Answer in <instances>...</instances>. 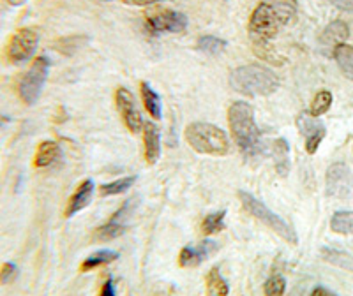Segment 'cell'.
I'll use <instances>...</instances> for the list:
<instances>
[{
    "instance_id": "cell-1",
    "label": "cell",
    "mask_w": 353,
    "mask_h": 296,
    "mask_svg": "<svg viewBox=\"0 0 353 296\" xmlns=\"http://www.w3.org/2000/svg\"><path fill=\"white\" fill-rule=\"evenodd\" d=\"M297 17L295 0H263L249 20V34L256 46H265L279 34L286 23Z\"/></svg>"
},
{
    "instance_id": "cell-2",
    "label": "cell",
    "mask_w": 353,
    "mask_h": 296,
    "mask_svg": "<svg viewBox=\"0 0 353 296\" xmlns=\"http://www.w3.org/2000/svg\"><path fill=\"white\" fill-rule=\"evenodd\" d=\"M228 122L232 136L244 154H256L260 150V129L254 122L253 106L245 101H235L228 109Z\"/></svg>"
},
{
    "instance_id": "cell-3",
    "label": "cell",
    "mask_w": 353,
    "mask_h": 296,
    "mask_svg": "<svg viewBox=\"0 0 353 296\" xmlns=\"http://www.w3.org/2000/svg\"><path fill=\"white\" fill-rule=\"evenodd\" d=\"M230 85L245 96H270L279 88L281 81L272 69L248 64L241 65L230 74Z\"/></svg>"
},
{
    "instance_id": "cell-4",
    "label": "cell",
    "mask_w": 353,
    "mask_h": 296,
    "mask_svg": "<svg viewBox=\"0 0 353 296\" xmlns=\"http://www.w3.org/2000/svg\"><path fill=\"white\" fill-rule=\"evenodd\" d=\"M185 140L194 152L203 156L223 157L230 152L228 134L209 122H193L185 129Z\"/></svg>"
},
{
    "instance_id": "cell-5",
    "label": "cell",
    "mask_w": 353,
    "mask_h": 296,
    "mask_svg": "<svg viewBox=\"0 0 353 296\" xmlns=\"http://www.w3.org/2000/svg\"><path fill=\"white\" fill-rule=\"evenodd\" d=\"M239 200H241L242 207H244L251 215L256 217L260 222H263L265 226H269L274 233H277V235L281 236V238H285L286 242H290V244H297V235H295V231L290 228L288 222H286L285 219H281L277 213H274L267 204H263L260 200H256V198L251 196V194L245 191H239Z\"/></svg>"
},
{
    "instance_id": "cell-6",
    "label": "cell",
    "mask_w": 353,
    "mask_h": 296,
    "mask_svg": "<svg viewBox=\"0 0 353 296\" xmlns=\"http://www.w3.org/2000/svg\"><path fill=\"white\" fill-rule=\"evenodd\" d=\"M50 71V61L46 56H37L34 64L30 65L27 72L21 76L20 85H18V94L25 105H36L41 97L43 87L46 83Z\"/></svg>"
},
{
    "instance_id": "cell-7",
    "label": "cell",
    "mask_w": 353,
    "mask_h": 296,
    "mask_svg": "<svg viewBox=\"0 0 353 296\" xmlns=\"http://www.w3.org/2000/svg\"><path fill=\"white\" fill-rule=\"evenodd\" d=\"M37 44H39V36L32 28H21L11 37L8 44V59L14 64L30 61L36 55Z\"/></svg>"
},
{
    "instance_id": "cell-8",
    "label": "cell",
    "mask_w": 353,
    "mask_h": 296,
    "mask_svg": "<svg viewBox=\"0 0 353 296\" xmlns=\"http://www.w3.org/2000/svg\"><path fill=\"white\" fill-rule=\"evenodd\" d=\"M145 27L150 36L161 34H181L188 28V18L179 11H161L145 20Z\"/></svg>"
},
{
    "instance_id": "cell-9",
    "label": "cell",
    "mask_w": 353,
    "mask_h": 296,
    "mask_svg": "<svg viewBox=\"0 0 353 296\" xmlns=\"http://www.w3.org/2000/svg\"><path fill=\"white\" fill-rule=\"evenodd\" d=\"M327 192L334 198H350L353 194V175L348 166L336 162L327 171Z\"/></svg>"
},
{
    "instance_id": "cell-10",
    "label": "cell",
    "mask_w": 353,
    "mask_h": 296,
    "mask_svg": "<svg viewBox=\"0 0 353 296\" xmlns=\"http://www.w3.org/2000/svg\"><path fill=\"white\" fill-rule=\"evenodd\" d=\"M297 125L301 134L304 136L305 152H307L309 156H313V154H316L318 148H320L323 138H325V125L321 124L316 116H311L309 113H302V115L299 116Z\"/></svg>"
},
{
    "instance_id": "cell-11",
    "label": "cell",
    "mask_w": 353,
    "mask_h": 296,
    "mask_svg": "<svg viewBox=\"0 0 353 296\" xmlns=\"http://www.w3.org/2000/svg\"><path fill=\"white\" fill-rule=\"evenodd\" d=\"M115 103L117 109L121 113L122 120L128 125V129L131 132H140L143 131V118H141L140 109L137 108V103H134V97L129 90L125 88H119L115 94Z\"/></svg>"
},
{
    "instance_id": "cell-12",
    "label": "cell",
    "mask_w": 353,
    "mask_h": 296,
    "mask_svg": "<svg viewBox=\"0 0 353 296\" xmlns=\"http://www.w3.org/2000/svg\"><path fill=\"white\" fill-rule=\"evenodd\" d=\"M217 245L214 242L207 240L203 242L198 247H184L181 251V256H179V264L184 266V268H191V266H198L200 263H203L207 257L212 256L216 253Z\"/></svg>"
},
{
    "instance_id": "cell-13",
    "label": "cell",
    "mask_w": 353,
    "mask_h": 296,
    "mask_svg": "<svg viewBox=\"0 0 353 296\" xmlns=\"http://www.w3.org/2000/svg\"><path fill=\"white\" fill-rule=\"evenodd\" d=\"M348 36H350L348 25L341 20H334L323 28V32H321L320 36V43L321 46H325V48L336 50L337 46L345 44V41L348 39Z\"/></svg>"
},
{
    "instance_id": "cell-14",
    "label": "cell",
    "mask_w": 353,
    "mask_h": 296,
    "mask_svg": "<svg viewBox=\"0 0 353 296\" xmlns=\"http://www.w3.org/2000/svg\"><path fill=\"white\" fill-rule=\"evenodd\" d=\"M92 194H94V182L92 180H83L78 189L74 191V194L71 196L68 203V209H65V217H72L74 213L81 212L85 207H88L90 200H92Z\"/></svg>"
},
{
    "instance_id": "cell-15",
    "label": "cell",
    "mask_w": 353,
    "mask_h": 296,
    "mask_svg": "<svg viewBox=\"0 0 353 296\" xmlns=\"http://www.w3.org/2000/svg\"><path fill=\"white\" fill-rule=\"evenodd\" d=\"M143 145L145 159L149 165H154L161 156V134L159 129L152 122H145L143 125Z\"/></svg>"
},
{
    "instance_id": "cell-16",
    "label": "cell",
    "mask_w": 353,
    "mask_h": 296,
    "mask_svg": "<svg viewBox=\"0 0 353 296\" xmlns=\"http://www.w3.org/2000/svg\"><path fill=\"white\" fill-rule=\"evenodd\" d=\"M61 157V147L55 141H43L37 147L36 156H34V166L36 168H48Z\"/></svg>"
},
{
    "instance_id": "cell-17",
    "label": "cell",
    "mask_w": 353,
    "mask_h": 296,
    "mask_svg": "<svg viewBox=\"0 0 353 296\" xmlns=\"http://www.w3.org/2000/svg\"><path fill=\"white\" fill-rule=\"evenodd\" d=\"M272 157L276 162V171L281 176L290 173V145L285 138H277L272 141Z\"/></svg>"
},
{
    "instance_id": "cell-18",
    "label": "cell",
    "mask_w": 353,
    "mask_h": 296,
    "mask_svg": "<svg viewBox=\"0 0 353 296\" xmlns=\"http://www.w3.org/2000/svg\"><path fill=\"white\" fill-rule=\"evenodd\" d=\"M141 99H143L145 109L149 112L154 120H161L163 118V106H161V97L157 92L150 87L149 83H141Z\"/></svg>"
},
{
    "instance_id": "cell-19",
    "label": "cell",
    "mask_w": 353,
    "mask_h": 296,
    "mask_svg": "<svg viewBox=\"0 0 353 296\" xmlns=\"http://www.w3.org/2000/svg\"><path fill=\"white\" fill-rule=\"evenodd\" d=\"M119 260V254L115 251H110V249H103V251H97L92 256H88L87 260L81 263V272H90L94 268H99V266H105V264L112 263V261Z\"/></svg>"
},
{
    "instance_id": "cell-20",
    "label": "cell",
    "mask_w": 353,
    "mask_h": 296,
    "mask_svg": "<svg viewBox=\"0 0 353 296\" xmlns=\"http://www.w3.org/2000/svg\"><path fill=\"white\" fill-rule=\"evenodd\" d=\"M334 59H336L337 65L345 72V76L353 81V46L348 44H341L334 50Z\"/></svg>"
},
{
    "instance_id": "cell-21",
    "label": "cell",
    "mask_w": 353,
    "mask_h": 296,
    "mask_svg": "<svg viewBox=\"0 0 353 296\" xmlns=\"http://www.w3.org/2000/svg\"><path fill=\"white\" fill-rule=\"evenodd\" d=\"M124 231H125L124 222H122V220L113 219V217H112V219H110L108 222L103 226V228L96 229V233H94V240H97V242L113 240V238L121 236Z\"/></svg>"
},
{
    "instance_id": "cell-22",
    "label": "cell",
    "mask_w": 353,
    "mask_h": 296,
    "mask_svg": "<svg viewBox=\"0 0 353 296\" xmlns=\"http://www.w3.org/2000/svg\"><path fill=\"white\" fill-rule=\"evenodd\" d=\"M207 295L209 296H228L230 286L223 277H221L219 268H212L207 275Z\"/></svg>"
},
{
    "instance_id": "cell-23",
    "label": "cell",
    "mask_w": 353,
    "mask_h": 296,
    "mask_svg": "<svg viewBox=\"0 0 353 296\" xmlns=\"http://www.w3.org/2000/svg\"><path fill=\"white\" fill-rule=\"evenodd\" d=\"M330 229L337 235H353V212H336L330 219Z\"/></svg>"
},
{
    "instance_id": "cell-24",
    "label": "cell",
    "mask_w": 353,
    "mask_h": 296,
    "mask_svg": "<svg viewBox=\"0 0 353 296\" xmlns=\"http://www.w3.org/2000/svg\"><path fill=\"white\" fill-rule=\"evenodd\" d=\"M332 101L334 97L329 90H320V92L313 97V101H311L309 115L316 116V118L321 115H325V113L330 109V106H332Z\"/></svg>"
},
{
    "instance_id": "cell-25",
    "label": "cell",
    "mask_w": 353,
    "mask_h": 296,
    "mask_svg": "<svg viewBox=\"0 0 353 296\" xmlns=\"http://www.w3.org/2000/svg\"><path fill=\"white\" fill-rule=\"evenodd\" d=\"M196 46L200 52L207 53V55H219V53L225 52L228 43L216 36H201L200 39H198Z\"/></svg>"
},
{
    "instance_id": "cell-26",
    "label": "cell",
    "mask_w": 353,
    "mask_h": 296,
    "mask_svg": "<svg viewBox=\"0 0 353 296\" xmlns=\"http://www.w3.org/2000/svg\"><path fill=\"white\" fill-rule=\"evenodd\" d=\"M134 182H137V176H125V178H119L115 182L101 185V196H117V194H122V192L129 191Z\"/></svg>"
},
{
    "instance_id": "cell-27",
    "label": "cell",
    "mask_w": 353,
    "mask_h": 296,
    "mask_svg": "<svg viewBox=\"0 0 353 296\" xmlns=\"http://www.w3.org/2000/svg\"><path fill=\"white\" fill-rule=\"evenodd\" d=\"M225 217L226 212L225 210H221L217 213H210L203 219L201 222V229H203L205 235H214V233H219L225 229Z\"/></svg>"
},
{
    "instance_id": "cell-28",
    "label": "cell",
    "mask_w": 353,
    "mask_h": 296,
    "mask_svg": "<svg viewBox=\"0 0 353 296\" xmlns=\"http://www.w3.org/2000/svg\"><path fill=\"white\" fill-rule=\"evenodd\" d=\"M321 254H323V257H325L327 261H330V263L339 264V266H343V268L353 270V257L348 256V254L334 251V249H323Z\"/></svg>"
},
{
    "instance_id": "cell-29",
    "label": "cell",
    "mask_w": 353,
    "mask_h": 296,
    "mask_svg": "<svg viewBox=\"0 0 353 296\" xmlns=\"http://www.w3.org/2000/svg\"><path fill=\"white\" fill-rule=\"evenodd\" d=\"M265 296H283L286 291V280L283 275H272L263 286Z\"/></svg>"
},
{
    "instance_id": "cell-30",
    "label": "cell",
    "mask_w": 353,
    "mask_h": 296,
    "mask_svg": "<svg viewBox=\"0 0 353 296\" xmlns=\"http://www.w3.org/2000/svg\"><path fill=\"white\" fill-rule=\"evenodd\" d=\"M18 268L14 263H4L0 268V284H9L17 277Z\"/></svg>"
},
{
    "instance_id": "cell-31",
    "label": "cell",
    "mask_w": 353,
    "mask_h": 296,
    "mask_svg": "<svg viewBox=\"0 0 353 296\" xmlns=\"http://www.w3.org/2000/svg\"><path fill=\"white\" fill-rule=\"evenodd\" d=\"M329 2L341 11L353 12V0H329Z\"/></svg>"
},
{
    "instance_id": "cell-32",
    "label": "cell",
    "mask_w": 353,
    "mask_h": 296,
    "mask_svg": "<svg viewBox=\"0 0 353 296\" xmlns=\"http://www.w3.org/2000/svg\"><path fill=\"white\" fill-rule=\"evenodd\" d=\"M99 296H115V286H113V280L108 279L101 288Z\"/></svg>"
},
{
    "instance_id": "cell-33",
    "label": "cell",
    "mask_w": 353,
    "mask_h": 296,
    "mask_svg": "<svg viewBox=\"0 0 353 296\" xmlns=\"http://www.w3.org/2000/svg\"><path fill=\"white\" fill-rule=\"evenodd\" d=\"M124 2L125 4L145 8V6H152V4H157V2H163V0H124Z\"/></svg>"
},
{
    "instance_id": "cell-34",
    "label": "cell",
    "mask_w": 353,
    "mask_h": 296,
    "mask_svg": "<svg viewBox=\"0 0 353 296\" xmlns=\"http://www.w3.org/2000/svg\"><path fill=\"white\" fill-rule=\"evenodd\" d=\"M311 296H336V295H334L332 291H329L327 288H321V286H318V288L313 289Z\"/></svg>"
},
{
    "instance_id": "cell-35",
    "label": "cell",
    "mask_w": 353,
    "mask_h": 296,
    "mask_svg": "<svg viewBox=\"0 0 353 296\" xmlns=\"http://www.w3.org/2000/svg\"><path fill=\"white\" fill-rule=\"evenodd\" d=\"M8 2L11 6H23L25 2H27V0H8Z\"/></svg>"
}]
</instances>
